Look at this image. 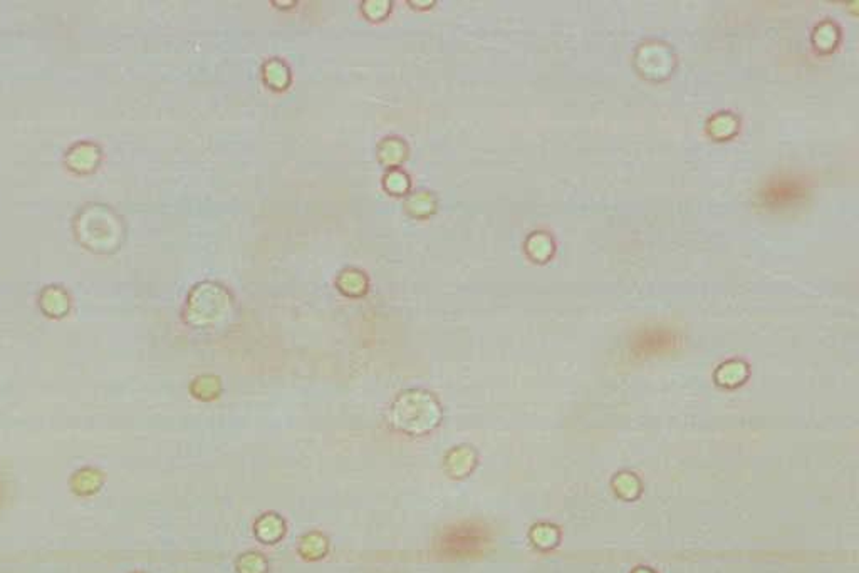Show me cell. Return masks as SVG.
<instances>
[{"label": "cell", "mask_w": 859, "mask_h": 573, "mask_svg": "<svg viewBox=\"0 0 859 573\" xmlns=\"http://www.w3.org/2000/svg\"><path fill=\"white\" fill-rule=\"evenodd\" d=\"M417 205H418V208H415L413 212L418 213V215H426V213H428V209L425 208V205L428 208H433V201H431V198H426V195H422V193L417 196H413V200H411V203L408 205V207L413 208V207H417Z\"/></svg>", "instance_id": "277c9868"}, {"label": "cell", "mask_w": 859, "mask_h": 573, "mask_svg": "<svg viewBox=\"0 0 859 573\" xmlns=\"http://www.w3.org/2000/svg\"><path fill=\"white\" fill-rule=\"evenodd\" d=\"M364 7H366L368 14H370L371 17H381V15L386 14V10H388V7H390V3H388V2H376V0H373V2H366V3H364Z\"/></svg>", "instance_id": "5b68a950"}, {"label": "cell", "mask_w": 859, "mask_h": 573, "mask_svg": "<svg viewBox=\"0 0 859 573\" xmlns=\"http://www.w3.org/2000/svg\"><path fill=\"white\" fill-rule=\"evenodd\" d=\"M265 77H267V82L274 88H282V86L287 84V69L286 66L280 64L279 61H272L269 62L267 67H265Z\"/></svg>", "instance_id": "6da1fadb"}, {"label": "cell", "mask_w": 859, "mask_h": 573, "mask_svg": "<svg viewBox=\"0 0 859 573\" xmlns=\"http://www.w3.org/2000/svg\"><path fill=\"white\" fill-rule=\"evenodd\" d=\"M381 158L385 163L395 165L405 158V146L397 140H388L381 146Z\"/></svg>", "instance_id": "7a4b0ae2"}, {"label": "cell", "mask_w": 859, "mask_h": 573, "mask_svg": "<svg viewBox=\"0 0 859 573\" xmlns=\"http://www.w3.org/2000/svg\"><path fill=\"white\" fill-rule=\"evenodd\" d=\"M386 188L393 193H403L408 188V178L399 171H393L386 176Z\"/></svg>", "instance_id": "3957f363"}]
</instances>
